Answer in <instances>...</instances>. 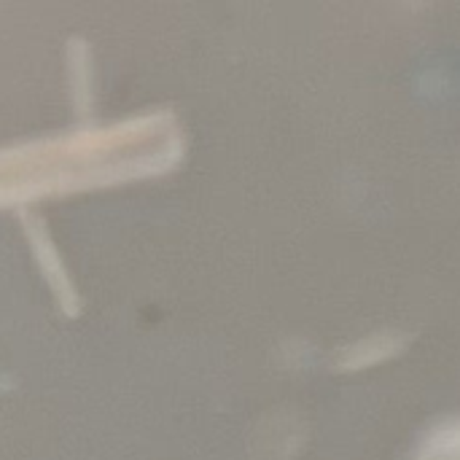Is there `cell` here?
<instances>
[{
    "label": "cell",
    "mask_w": 460,
    "mask_h": 460,
    "mask_svg": "<svg viewBox=\"0 0 460 460\" xmlns=\"http://www.w3.org/2000/svg\"><path fill=\"white\" fill-rule=\"evenodd\" d=\"M407 340L399 332H377L369 334L358 342H350L340 350L337 356V369L340 372H364L372 367H380L391 358H396L404 350Z\"/></svg>",
    "instance_id": "cell-1"
},
{
    "label": "cell",
    "mask_w": 460,
    "mask_h": 460,
    "mask_svg": "<svg viewBox=\"0 0 460 460\" xmlns=\"http://www.w3.org/2000/svg\"><path fill=\"white\" fill-rule=\"evenodd\" d=\"M410 460H460V415L429 429Z\"/></svg>",
    "instance_id": "cell-2"
}]
</instances>
